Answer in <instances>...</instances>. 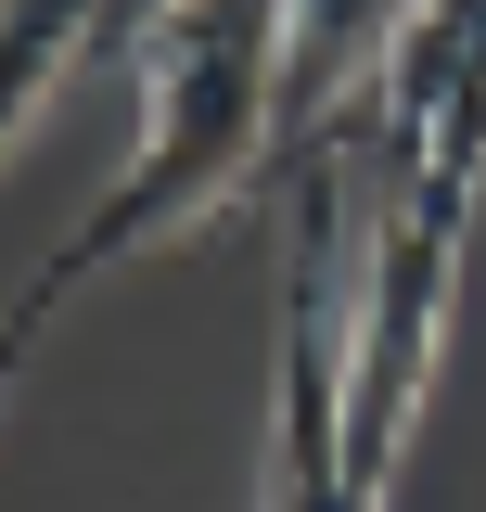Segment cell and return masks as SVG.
Listing matches in <instances>:
<instances>
[{
	"mask_svg": "<svg viewBox=\"0 0 486 512\" xmlns=\"http://www.w3.org/2000/svg\"><path fill=\"white\" fill-rule=\"evenodd\" d=\"M410 26V0H295V90H282V154L295 141H320V128L346 116L371 90V64H384V39Z\"/></svg>",
	"mask_w": 486,
	"mask_h": 512,
	"instance_id": "obj_3",
	"label": "cell"
},
{
	"mask_svg": "<svg viewBox=\"0 0 486 512\" xmlns=\"http://www.w3.org/2000/svg\"><path fill=\"white\" fill-rule=\"evenodd\" d=\"M141 141H128L116 192L64 231V256L13 295V359H39L52 333L116 256L192 231L205 205L256 180V154L282 141V90H295V0H167L141 39Z\"/></svg>",
	"mask_w": 486,
	"mask_h": 512,
	"instance_id": "obj_1",
	"label": "cell"
},
{
	"mask_svg": "<svg viewBox=\"0 0 486 512\" xmlns=\"http://www.w3.org/2000/svg\"><path fill=\"white\" fill-rule=\"evenodd\" d=\"M359 282H371V141L333 116L282 154V384H269V487L256 512H384L346 448L359 397Z\"/></svg>",
	"mask_w": 486,
	"mask_h": 512,
	"instance_id": "obj_2",
	"label": "cell"
}]
</instances>
